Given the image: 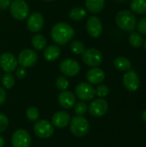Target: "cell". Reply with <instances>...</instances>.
Instances as JSON below:
<instances>
[{"instance_id":"cell-39","label":"cell","mask_w":146,"mask_h":147,"mask_svg":"<svg viewBox=\"0 0 146 147\" xmlns=\"http://www.w3.org/2000/svg\"><path fill=\"white\" fill-rule=\"evenodd\" d=\"M144 46H145V48L146 49V39H145V40L144 41Z\"/></svg>"},{"instance_id":"cell-10","label":"cell","mask_w":146,"mask_h":147,"mask_svg":"<svg viewBox=\"0 0 146 147\" xmlns=\"http://www.w3.org/2000/svg\"><path fill=\"white\" fill-rule=\"evenodd\" d=\"M108 109V104L106 100L102 98H97L91 101L88 110L92 116L101 117L103 116Z\"/></svg>"},{"instance_id":"cell-8","label":"cell","mask_w":146,"mask_h":147,"mask_svg":"<svg viewBox=\"0 0 146 147\" xmlns=\"http://www.w3.org/2000/svg\"><path fill=\"white\" fill-rule=\"evenodd\" d=\"M123 85L130 92H134L140 86V79L137 72L133 70L126 71L123 76Z\"/></svg>"},{"instance_id":"cell-9","label":"cell","mask_w":146,"mask_h":147,"mask_svg":"<svg viewBox=\"0 0 146 147\" xmlns=\"http://www.w3.org/2000/svg\"><path fill=\"white\" fill-rule=\"evenodd\" d=\"M31 136L24 129H18L12 134V147H30Z\"/></svg>"},{"instance_id":"cell-3","label":"cell","mask_w":146,"mask_h":147,"mask_svg":"<svg viewBox=\"0 0 146 147\" xmlns=\"http://www.w3.org/2000/svg\"><path fill=\"white\" fill-rule=\"evenodd\" d=\"M69 124L71 134L77 137H83L89 131V123L83 116H74Z\"/></svg>"},{"instance_id":"cell-18","label":"cell","mask_w":146,"mask_h":147,"mask_svg":"<svg viewBox=\"0 0 146 147\" xmlns=\"http://www.w3.org/2000/svg\"><path fill=\"white\" fill-rule=\"evenodd\" d=\"M70 121H71V116L65 111L56 112L52 117V124L53 127L57 128L66 127L69 125Z\"/></svg>"},{"instance_id":"cell-2","label":"cell","mask_w":146,"mask_h":147,"mask_svg":"<svg viewBox=\"0 0 146 147\" xmlns=\"http://www.w3.org/2000/svg\"><path fill=\"white\" fill-rule=\"evenodd\" d=\"M115 22L120 29L126 32H133L137 26V18L132 11L122 9L117 13Z\"/></svg>"},{"instance_id":"cell-26","label":"cell","mask_w":146,"mask_h":147,"mask_svg":"<svg viewBox=\"0 0 146 147\" xmlns=\"http://www.w3.org/2000/svg\"><path fill=\"white\" fill-rule=\"evenodd\" d=\"M70 48L75 54H82L85 50L83 43L80 40H73L70 45Z\"/></svg>"},{"instance_id":"cell-31","label":"cell","mask_w":146,"mask_h":147,"mask_svg":"<svg viewBox=\"0 0 146 147\" xmlns=\"http://www.w3.org/2000/svg\"><path fill=\"white\" fill-rule=\"evenodd\" d=\"M95 90H96V95H97L101 98L107 96L108 95V93H109V89L105 84H100Z\"/></svg>"},{"instance_id":"cell-15","label":"cell","mask_w":146,"mask_h":147,"mask_svg":"<svg viewBox=\"0 0 146 147\" xmlns=\"http://www.w3.org/2000/svg\"><path fill=\"white\" fill-rule=\"evenodd\" d=\"M44 26V17L40 12L32 13L27 21V28L33 33L39 32Z\"/></svg>"},{"instance_id":"cell-22","label":"cell","mask_w":146,"mask_h":147,"mask_svg":"<svg viewBox=\"0 0 146 147\" xmlns=\"http://www.w3.org/2000/svg\"><path fill=\"white\" fill-rule=\"evenodd\" d=\"M130 7L133 13L142 15L146 13V0H132Z\"/></svg>"},{"instance_id":"cell-41","label":"cell","mask_w":146,"mask_h":147,"mask_svg":"<svg viewBox=\"0 0 146 147\" xmlns=\"http://www.w3.org/2000/svg\"><path fill=\"white\" fill-rule=\"evenodd\" d=\"M43 1H46V2H51V1H53V0H43Z\"/></svg>"},{"instance_id":"cell-11","label":"cell","mask_w":146,"mask_h":147,"mask_svg":"<svg viewBox=\"0 0 146 147\" xmlns=\"http://www.w3.org/2000/svg\"><path fill=\"white\" fill-rule=\"evenodd\" d=\"M37 59H38V54L36 53L34 50L24 49L19 53L17 62L19 65H21V66L27 68V67H31L34 65H35V63L37 62Z\"/></svg>"},{"instance_id":"cell-5","label":"cell","mask_w":146,"mask_h":147,"mask_svg":"<svg viewBox=\"0 0 146 147\" xmlns=\"http://www.w3.org/2000/svg\"><path fill=\"white\" fill-rule=\"evenodd\" d=\"M82 59L85 65L91 67H97L103 60L101 51L96 48H89L82 53Z\"/></svg>"},{"instance_id":"cell-19","label":"cell","mask_w":146,"mask_h":147,"mask_svg":"<svg viewBox=\"0 0 146 147\" xmlns=\"http://www.w3.org/2000/svg\"><path fill=\"white\" fill-rule=\"evenodd\" d=\"M61 54V50L58 46H54V45H51L49 47H47L45 51H44V58L46 61L52 62L56 60L57 59H59V57Z\"/></svg>"},{"instance_id":"cell-37","label":"cell","mask_w":146,"mask_h":147,"mask_svg":"<svg viewBox=\"0 0 146 147\" xmlns=\"http://www.w3.org/2000/svg\"><path fill=\"white\" fill-rule=\"evenodd\" d=\"M4 143H5L4 139L0 135V147H3V146H4Z\"/></svg>"},{"instance_id":"cell-28","label":"cell","mask_w":146,"mask_h":147,"mask_svg":"<svg viewBox=\"0 0 146 147\" xmlns=\"http://www.w3.org/2000/svg\"><path fill=\"white\" fill-rule=\"evenodd\" d=\"M27 118L31 121H37L40 117V112L35 107H29L26 111Z\"/></svg>"},{"instance_id":"cell-34","label":"cell","mask_w":146,"mask_h":147,"mask_svg":"<svg viewBox=\"0 0 146 147\" xmlns=\"http://www.w3.org/2000/svg\"><path fill=\"white\" fill-rule=\"evenodd\" d=\"M15 76L19 79L24 78L27 76V71H26V69L24 67H22V66H21L19 68H16L15 69Z\"/></svg>"},{"instance_id":"cell-33","label":"cell","mask_w":146,"mask_h":147,"mask_svg":"<svg viewBox=\"0 0 146 147\" xmlns=\"http://www.w3.org/2000/svg\"><path fill=\"white\" fill-rule=\"evenodd\" d=\"M8 126H9L8 117L5 115L0 113V133L5 131L7 129Z\"/></svg>"},{"instance_id":"cell-35","label":"cell","mask_w":146,"mask_h":147,"mask_svg":"<svg viewBox=\"0 0 146 147\" xmlns=\"http://www.w3.org/2000/svg\"><path fill=\"white\" fill-rule=\"evenodd\" d=\"M11 0H0V9L4 10L8 9L10 5Z\"/></svg>"},{"instance_id":"cell-29","label":"cell","mask_w":146,"mask_h":147,"mask_svg":"<svg viewBox=\"0 0 146 147\" xmlns=\"http://www.w3.org/2000/svg\"><path fill=\"white\" fill-rule=\"evenodd\" d=\"M74 110H75V113L77 114V115L83 116L87 113L88 106L85 102H83V101L78 102L74 105Z\"/></svg>"},{"instance_id":"cell-32","label":"cell","mask_w":146,"mask_h":147,"mask_svg":"<svg viewBox=\"0 0 146 147\" xmlns=\"http://www.w3.org/2000/svg\"><path fill=\"white\" fill-rule=\"evenodd\" d=\"M138 31L141 34H146V16L141 18L136 26Z\"/></svg>"},{"instance_id":"cell-13","label":"cell","mask_w":146,"mask_h":147,"mask_svg":"<svg viewBox=\"0 0 146 147\" xmlns=\"http://www.w3.org/2000/svg\"><path fill=\"white\" fill-rule=\"evenodd\" d=\"M17 59L11 53H4L0 56V67L6 73H11L17 68Z\"/></svg>"},{"instance_id":"cell-24","label":"cell","mask_w":146,"mask_h":147,"mask_svg":"<svg viewBox=\"0 0 146 147\" xmlns=\"http://www.w3.org/2000/svg\"><path fill=\"white\" fill-rule=\"evenodd\" d=\"M87 16V12L83 8L81 7H75L70 10L69 16L73 21H81L85 18Z\"/></svg>"},{"instance_id":"cell-42","label":"cell","mask_w":146,"mask_h":147,"mask_svg":"<svg viewBox=\"0 0 146 147\" xmlns=\"http://www.w3.org/2000/svg\"><path fill=\"white\" fill-rule=\"evenodd\" d=\"M0 80H1V73H0Z\"/></svg>"},{"instance_id":"cell-7","label":"cell","mask_w":146,"mask_h":147,"mask_svg":"<svg viewBox=\"0 0 146 147\" xmlns=\"http://www.w3.org/2000/svg\"><path fill=\"white\" fill-rule=\"evenodd\" d=\"M75 92L77 98L85 102L93 100L96 96V90L94 87L90 84L84 82H82L77 85Z\"/></svg>"},{"instance_id":"cell-20","label":"cell","mask_w":146,"mask_h":147,"mask_svg":"<svg viewBox=\"0 0 146 147\" xmlns=\"http://www.w3.org/2000/svg\"><path fill=\"white\" fill-rule=\"evenodd\" d=\"M87 9L92 14L101 12L105 5V0H85Z\"/></svg>"},{"instance_id":"cell-12","label":"cell","mask_w":146,"mask_h":147,"mask_svg":"<svg viewBox=\"0 0 146 147\" xmlns=\"http://www.w3.org/2000/svg\"><path fill=\"white\" fill-rule=\"evenodd\" d=\"M60 71L67 77H75L80 71V65L77 61L72 59H66L59 64Z\"/></svg>"},{"instance_id":"cell-4","label":"cell","mask_w":146,"mask_h":147,"mask_svg":"<svg viewBox=\"0 0 146 147\" xmlns=\"http://www.w3.org/2000/svg\"><path fill=\"white\" fill-rule=\"evenodd\" d=\"M10 14L13 18L18 21L24 20L29 13L28 4L24 0H13L9 5Z\"/></svg>"},{"instance_id":"cell-6","label":"cell","mask_w":146,"mask_h":147,"mask_svg":"<svg viewBox=\"0 0 146 147\" xmlns=\"http://www.w3.org/2000/svg\"><path fill=\"white\" fill-rule=\"evenodd\" d=\"M34 132L39 138L48 139L54 133V127L47 120H39L35 121Z\"/></svg>"},{"instance_id":"cell-36","label":"cell","mask_w":146,"mask_h":147,"mask_svg":"<svg viewBox=\"0 0 146 147\" xmlns=\"http://www.w3.org/2000/svg\"><path fill=\"white\" fill-rule=\"evenodd\" d=\"M5 100H6V92L2 87H0V105L4 103Z\"/></svg>"},{"instance_id":"cell-17","label":"cell","mask_w":146,"mask_h":147,"mask_svg":"<svg viewBox=\"0 0 146 147\" xmlns=\"http://www.w3.org/2000/svg\"><path fill=\"white\" fill-rule=\"evenodd\" d=\"M86 79L90 84H100L105 79V72L101 68L93 67L87 71Z\"/></svg>"},{"instance_id":"cell-30","label":"cell","mask_w":146,"mask_h":147,"mask_svg":"<svg viewBox=\"0 0 146 147\" xmlns=\"http://www.w3.org/2000/svg\"><path fill=\"white\" fill-rule=\"evenodd\" d=\"M56 86L60 90H65L69 87V81L64 76H59L56 79Z\"/></svg>"},{"instance_id":"cell-14","label":"cell","mask_w":146,"mask_h":147,"mask_svg":"<svg viewBox=\"0 0 146 147\" xmlns=\"http://www.w3.org/2000/svg\"><path fill=\"white\" fill-rule=\"evenodd\" d=\"M86 29L91 37H99L102 33V23L100 18L96 16H90L86 22Z\"/></svg>"},{"instance_id":"cell-16","label":"cell","mask_w":146,"mask_h":147,"mask_svg":"<svg viewBox=\"0 0 146 147\" xmlns=\"http://www.w3.org/2000/svg\"><path fill=\"white\" fill-rule=\"evenodd\" d=\"M58 101L62 108L65 109H72L76 104V96L71 91L63 90L59 95Z\"/></svg>"},{"instance_id":"cell-23","label":"cell","mask_w":146,"mask_h":147,"mask_svg":"<svg viewBox=\"0 0 146 147\" xmlns=\"http://www.w3.org/2000/svg\"><path fill=\"white\" fill-rule=\"evenodd\" d=\"M32 46L35 50H42L46 47V39L40 34H34L31 40Z\"/></svg>"},{"instance_id":"cell-40","label":"cell","mask_w":146,"mask_h":147,"mask_svg":"<svg viewBox=\"0 0 146 147\" xmlns=\"http://www.w3.org/2000/svg\"><path fill=\"white\" fill-rule=\"evenodd\" d=\"M116 1H118V2H124L125 0H116Z\"/></svg>"},{"instance_id":"cell-1","label":"cell","mask_w":146,"mask_h":147,"mask_svg":"<svg viewBox=\"0 0 146 147\" xmlns=\"http://www.w3.org/2000/svg\"><path fill=\"white\" fill-rule=\"evenodd\" d=\"M75 35L73 28L65 22H58L51 29V38L57 45L67 44Z\"/></svg>"},{"instance_id":"cell-21","label":"cell","mask_w":146,"mask_h":147,"mask_svg":"<svg viewBox=\"0 0 146 147\" xmlns=\"http://www.w3.org/2000/svg\"><path fill=\"white\" fill-rule=\"evenodd\" d=\"M114 65L118 71H126L131 70L132 68L131 61L127 58L123 57V56L117 57L114 61Z\"/></svg>"},{"instance_id":"cell-25","label":"cell","mask_w":146,"mask_h":147,"mask_svg":"<svg viewBox=\"0 0 146 147\" xmlns=\"http://www.w3.org/2000/svg\"><path fill=\"white\" fill-rule=\"evenodd\" d=\"M129 42L133 47L139 48L144 44V39L141 34L137 32H132L129 36Z\"/></svg>"},{"instance_id":"cell-27","label":"cell","mask_w":146,"mask_h":147,"mask_svg":"<svg viewBox=\"0 0 146 147\" xmlns=\"http://www.w3.org/2000/svg\"><path fill=\"white\" fill-rule=\"evenodd\" d=\"M2 84L6 89H11L15 84V78L11 73H6L2 78Z\"/></svg>"},{"instance_id":"cell-38","label":"cell","mask_w":146,"mask_h":147,"mask_svg":"<svg viewBox=\"0 0 146 147\" xmlns=\"http://www.w3.org/2000/svg\"><path fill=\"white\" fill-rule=\"evenodd\" d=\"M141 117H142V120L146 122V110H145L143 113H142V115H141Z\"/></svg>"}]
</instances>
